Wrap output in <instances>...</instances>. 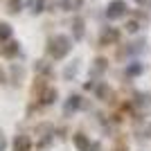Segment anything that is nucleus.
Masks as SVG:
<instances>
[{"label": "nucleus", "mask_w": 151, "mask_h": 151, "mask_svg": "<svg viewBox=\"0 0 151 151\" xmlns=\"http://www.w3.org/2000/svg\"><path fill=\"white\" fill-rule=\"evenodd\" d=\"M9 38H12V25L0 23V41H9Z\"/></svg>", "instance_id": "nucleus-15"}, {"label": "nucleus", "mask_w": 151, "mask_h": 151, "mask_svg": "<svg viewBox=\"0 0 151 151\" xmlns=\"http://www.w3.org/2000/svg\"><path fill=\"white\" fill-rule=\"evenodd\" d=\"M14 151H32L29 135H16V140H14Z\"/></svg>", "instance_id": "nucleus-7"}, {"label": "nucleus", "mask_w": 151, "mask_h": 151, "mask_svg": "<svg viewBox=\"0 0 151 151\" xmlns=\"http://www.w3.org/2000/svg\"><path fill=\"white\" fill-rule=\"evenodd\" d=\"M70 50H72V41L68 36H63V34H57V36H52L47 41V54L52 59H57V61L63 59V57H68Z\"/></svg>", "instance_id": "nucleus-1"}, {"label": "nucleus", "mask_w": 151, "mask_h": 151, "mask_svg": "<svg viewBox=\"0 0 151 151\" xmlns=\"http://www.w3.org/2000/svg\"><path fill=\"white\" fill-rule=\"evenodd\" d=\"M43 7H45V0H29L32 14H41V12H43Z\"/></svg>", "instance_id": "nucleus-17"}, {"label": "nucleus", "mask_w": 151, "mask_h": 151, "mask_svg": "<svg viewBox=\"0 0 151 151\" xmlns=\"http://www.w3.org/2000/svg\"><path fill=\"white\" fill-rule=\"evenodd\" d=\"M5 147H7V140H5V135L0 133V151H5Z\"/></svg>", "instance_id": "nucleus-21"}, {"label": "nucleus", "mask_w": 151, "mask_h": 151, "mask_svg": "<svg viewBox=\"0 0 151 151\" xmlns=\"http://www.w3.org/2000/svg\"><path fill=\"white\" fill-rule=\"evenodd\" d=\"M5 81V72H2V68H0V83Z\"/></svg>", "instance_id": "nucleus-22"}, {"label": "nucleus", "mask_w": 151, "mask_h": 151, "mask_svg": "<svg viewBox=\"0 0 151 151\" xmlns=\"http://www.w3.org/2000/svg\"><path fill=\"white\" fill-rule=\"evenodd\" d=\"M77 70H79V61L70 63L68 68H65V72H63V77H65V79H72V77H75V72H77Z\"/></svg>", "instance_id": "nucleus-18"}, {"label": "nucleus", "mask_w": 151, "mask_h": 151, "mask_svg": "<svg viewBox=\"0 0 151 151\" xmlns=\"http://www.w3.org/2000/svg\"><path fill=\"white\" fill-rule=\"evenodd\" d=\"M34 70H36L38 75L52 77V68H50V63H45V61H36V63H34Z\"/></svg>", "instance_id": "nucleus-11"}, {"label": "nucleus", "mask_w": 151, "mask_h": 151, "mask_svg": "<svg viewBox=\"0 0 151 151\" xmlns=\"http://www.w3.org/2000/svg\"><path fill=\"white\" fill-rule=\"evenodd\" d=\"M140 72H142V68H140L138 63H135V65H129V68H126V75H129V77H135V75H140Z\"/></svg>", "instance_id": "nucleus-19"}, {"label": "nucleus", "mask_w": 151, "mask_h": 151, "mask_svg": "<svg viewBox=\"0 0 151 151\" xmlns=\"http://www.w3.org/2000/svg\"><path fill=\"white\" fill-rule=\"evenodd\" d=\"M72 142H75V147H77L79 151H99V149H101L99 145H93V142H90L83 133H75V135H72Z\"/></svg>", "instance_id": "nucleus-2"}, {"label": "nucleus", "mask_w": 151, "mask_h": 151, "mask_svg": "<svg viewBox=\"0 0 151 151\" xmlns=\"http://www.w3.org/2000/svg\"><path fill=\"white\" fill-rule=\"evenodd\" d=\"M124 14H126V2H124V0H113V2L108 5V9H106V16L111 20L122 18Z\"/></svg>", "instance_id": "nucleus-3"}, {"label": "nucleus", "mask_w": 151, "mask_h": 151, "mask_svg": "<svg viewBox=\"0 0 151 151\" xmlns=\"http://www.w3.org/2000/svg\"><path fill=\"white\" fill-rule=\"evenodd\" d=\"M111 88H108L106 83H97V86H95V97H97V99H104V101H108L111 99Z\"/></svg>", "instance_id": "nucleus-9"}, {"label": "nucleus", "mask_w": 151, "mask_h": 151, "mask_svg": "<svg viewBox=\"0 0 151 151\" xmlns=\"http://www.w3.org/2000/svg\"><path fill=\"white\" fill-rule=\"evenodd\" d=\"M81 5H83V0H61V7L65 12H77Z\"/></svg>", "instance_id": "nucleus-12"}, {"label": "nucleus", "mask_w": 151, "mask_h": 151, "mask_svg": "<svg viewBox=\"0 0 151 151\" xmlns=\"http://www.w3.org/2000/svg\"><path fill=\"white\" fill-rule=\"evenodd\" d=\"M135 2H138V5H145V2H149V0H135Z\"/></svg>", "instance_id": "nucleus-23"}, {"label": "nucleus", "mask_w": 151, "mask_h": 151, "mask_svg": "<svg viewBox=\"0 0 151 151\" xmlns=\"http://www.w3.org/2000/svg\"><path fill=\"white\" fill-rule=\"evenodd\" d=\"M0 52H2V57H5V59H14V57L20 52V43H18V41H12V38H9V41H7V43L0 47Z\"/></svg>", "instance_id": "nucleus-6"}, {"label": "nucleus", "mask_w": 151, "mask_h": 151, "mask_svg": "<svg viewBox=\"0 0 151 151\" xmlns=\"http://www.w3.org/2000/svg\"><path fill=\"white\" fill-rule=\"evenodd\" d=\"M108 68V61L106 59H95V63H93V75H101V72H104V70Z\"/></svg>", "instance_id": "nucleus-13"}, {"label": "nucleus", "mask_w": 151, "mask_h": 151, "mask_svg": "<svg viewBox=\"0 0 151 151\" xmlns=\"http://www.w3.org/2000/svg\"><path fill=\"white\" fill-rule=\"evenodd\" d=\"M138 23H135V20H129V23H126V29H129V32H138Z\"/></svg>", "instance_id": "nucleus-20"}, {"label": "nucleus", "mask_w": 151, "mask_h": 151, "mask_svg": "<svg viewBox=\"0 0 151 151\" xmlns=\"http://www.w3.org/2000/svg\"><path fill=\"white\" fill-rule=\"evenodd\" d=\"M120 41V29H115V27H106V29L101 32V38H99V43L101 45H113Z\"/></svg>", "instance_id": "nucleus-5"}, {"label": "nucleus", "mask_w": 151, "mask_h": 151, "mask_svg": "<svg viewBox=\"0 0 151 151\" xmlns=\"http://www.w3.org/2000/svg\"><path fill=\"white\" fill-rule=\"evenodd\" d=\"M57 97H59L57 88H52V86H43V88H41V95H38V101H41L43 106H50V104L57 101Z\"/></svg>", "instance_id": "nucleus-4"}, {"label": "nucleus", "mask_w": 151, "mask_h": 151, "mask_svg": "<svg viewBox=\"0 0 151 151\" xmlns=\"http://www.w3.org/2000/svg\"><path fill=\"white\" fill-rule=\"evenodd\" d=\"M79 108H83V99L79 95H70L68 101H65V113H72V111H79Z\"/></svg>", "instance_id": "nucleus-8"}, {"label": "nucleus", "mask_w": 151, "mask_h": 151, "mask_svg": "<svg viewBox=\"0 0 151 151\" xmlns=\"http://www.w3.org/2000/svg\"><path fill=\"white\" fill-rule=\"evenodd\" d=\"M72 36H75L77 41H81V38H83V20L81 18L72 20Z\"/></svg>", "instance_id": "nucleus-10"}, {"label": "nucleus", "mask_w": 151, "mask_h": 151, "mask_svg": "<svg viewBox=\"0 0 151 151\" xmlns=\"http://www.w3.org/2000/svg\"><path fill=\"white\" fill-rule=\"evenodd\" d=\"M147 135H151V124H149V129H147Z\"/></svg>", "instance_id": "nucleus-24"}, {"label": "nucleus", "mask_w": 151, "mask_h": 151, "mask_svg": "<svg viewBox=\"0 0 151 151\" xmlns=\"http://www.w3.org/2000/svg\"><path fill=\"white\" fill-rule=\"evenodd\" d=\"M23 75H25V70L20 68V65H12V83H20Z\"/></svg>", "instance_id": "nucleus-14"}, {"label": "nucleus", "mask_w": 151, "mask_h": 151, "mask_svg": "<svg viewBox=\"0 0 151 151\" xmlns=\"http://www.w3.org/2000/svg\"><path fill=\"white\" fill-rule=\"evenodd\" d=\"M23 9V0H9L7 2V12L9 14H18Z\"/></svg>", "instance_id": "nucleus-16"}]
</instances>
